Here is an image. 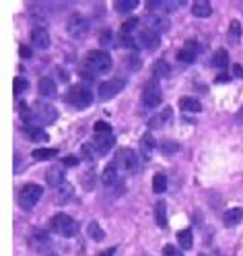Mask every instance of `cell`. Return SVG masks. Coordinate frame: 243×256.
Returning a JSON list of instances; mask_svg holds the SVG:
<instances>
[{
    "mask_svg": "<svg viewBox=\"0 0 243 256\" xmlns=\"http://www.w3.org/2000/svg\"><path fill=\"white\" fill-rule=\"evenodd\" d=\"M111 56L105 50H95V52H89L87 54V60L85 66L89 71H93L95 75H105L111 71Z\"/></svg>",
    "mask_w": 243,
    "mask_h": 256,
    "instance_id": "obj_1",
    "label": "cell"
},
{
    "mask_svg": "<svg viewBox=\"0 0 243 256\" xmlns=\"http://www.w3.org/2000/svg\"><path fill=\"white\" fill-rule=\"evenodd\" d=\"M66 99H68V103H70L72 108L85 110V108H89L91 103H93V91H91L89 87H85V85H76V87H70Z\"/></svg>",
    "mask_w": 243,
    "mask_h": 256,
    "instance_id": "obj_2",
    "label": "cell"
},
{
    "mask_svg": "<svg viewBox=\"0 0 243 256\" xmlns=\"http://www.w3.org/2000/svg\"><path fill=\"white\" fill-rule=\"evenodd\" d=\"M52 229L56 234H60L62 238H72L78 229V223L66 213H58L52 217Z\"/></svg>",
    "mask_w": 243,
    "mask_h": 256,
    "instance_id": "obj_3",
    "label": "cell"
},
{
    "mask_svg": "<svg viewBox=\"0 0 243 256\" xmlns=\"http://www.w3.org/2000/svg\"><path fill=\"white\" fill-rule=\"evenodd\" d=\"M43 196V188L37 184H25L19 192V203L23 209H33Z\"/></svg>",
    "mask_w": 243,
    "mask_h": 256,
    "instance_id": "obj_4",
    "label": "cell"
},
{
    "mask_svg": "<svg viewBox=\"0 0 243 256\" xmlns=\"http://www.w3.org/2000/svg\"><path fill=\"white\" fill-rule=\"evenodd\" d=\"M66 29H68V36H70L72 40H83L89 33V21L80 15H74V17H70V21H68Z\"/></svg>",
    "mask_w": 243,
    "mask_h": 256,
    "instance_id": "obj_5",
    "label": "cell"
},
{
    "mask_svg": "<svg viewBox=\"0 0 243 256\" xmlns=\"http://www.w3.org/2000/svg\"><path fill=\"white\" fill-rule=\"evenodd\" d=\"M118 164L122 166V170H126L128 173H136V171H138V164H140V159H138V155H136L134 149H120V153H118Z\"/></svg>",
    "mask_w": 243,
    "mask_h": 256,
    "instance_id": "obj_6",
    "label": "cell"
},
{
    "mask_svg": "<svg viewBox=\"0 0 243 256\" xmlns=\"http://www.w3.org/2000/svg\"><path fill=\"white\" fill-rule=\"evenodd\" d=\"M124 87H126L124 79H111V81H105V83L99 85V97H101V99H111V97L118 95V93H120Z\"/></svg>",
    "mask_w": 243,
    "mask_h": 256,
    "instance_id": "obj_7",
    "label": "cell"
},
{
    "mask_svg": "<svg viewBox=\"0 0 243 256\" xmlns=\"http://www.w3.org/2000/svg\"><path fill=\"white\" fill-rule=\"evenodd\" d=\"M159 43H161V38L155 29H142L140 33H138V45H142V48L155 50Z\"/></svg>",
    "mask_w": 243,
    "mask_h": 256,
    "instance_id": "obj_8",
    "label": "cell"
},
{
    "mask_svg": "<svg viewBox=\"0 0 243 256\" xmlns=\"http://www.w3.org/2000/svg\"><path fill=\"white\" fill-rule=\"evenodd\" d=\"M142 101L146 108H157L161 103V89L155 83H148L142 91Z\"/></svg>",
    "mask_w": 243,
    "mask_h": 256,
    "instance_id": "obj_9",
    "label": "cell"
},
{
    "mask_svg": "<svg viewBox=\"0 0 243 256\" xmlns=\"http://www.w3.org/2000/svg\"><path fill=\"white\" fill-rule=\"evenodd\" d=\"M35 118L39 120V124H54L56 118H58V114H56V110L50 106V103H37Z\"/></svg>",
    "mask_w": 243,
    "mask_h": 256,
    "instance_id": "obj_10",
    "label": "cell"
},
{
    "mask_svg": "<svg viewBox=\"0 0 243 256\" xmlns=\"http://www.w3.org/2000/svg\"><path fill=\"white\" fill-rule=\"evenodd\" d=\"M31 43L35 45V48H39V50H45L50 45V33L45 31L43 27H35L31 31Z\"/></svg>",
    "mask_w": 243,
    "mask_h": 256,
    "instance_id": "obj_11",
    "label": "cell"
},
{
    "mask_svg": "<svg viewBox=\"0 0 243 256\" xmlns=\"http://www.w3.org/2000/svg\"><path fill=\"white\" fill-rule=\"evenodd\" d=\"M115 145V136L109 132V134H97L95 136V151L99 155H105L107 151Z\"/></svg>",
    "mask_w": 243,
    "mask_h": 256,
    "instance_id": "obj_12",
    "label": "cell"
},
{
    "mask_svg": "<svg viewBox=\"0 0 243 256\" xmlns=\"http://www.w3.org/2000/svg\"><path fill=\"white\" fill-rule=\"evenodd\" d=\"M198 56V43L196 42H186V45L177 52V60L181 62H194Z\"/></svg>",
    "mask_w": 243,
    "mask_h": 256,
    "instance_id": "obj_13",
    "label": "cell"
},
{
    "mask_svg": "<svg viewBox=\"0 0 243 256\" xmlns=\"http://www.w3.org/2000/svg\"><path fill=\"white\" fill-rule=\"evenodd\" d=\"M45 182L50 186H56V188H60L64 184V170L62 166H56V168H50L48 173H45Z\"/></svg>",
    "mask_w": 243,
    "mask_h": 256,
    "instance_id": "obj_14",
    "label": "cell"
},
{
    "mask_svg": "<svg viewBox=\"0 0 243 256\" xmlns=\"http://www.w3.org/2000/svg\"><path fill=\"white\" fill-rule=\"evenodd\" d=\"M39 93H41V97H45V99H52V97L58 95V87H56V83L50 77L39 79Z\"/></svg>",
    "mask_w": 243,
    "mask_h": 256,
    "instance_id": "obj_15",
    "label": "cell"
},
{
    "mask_svg": "<svg viewBox=\"0 0 243 256\" xmlns=\"http://www.w3.org/2000/svg\"><path fill=\"white\" fill-rule=\"evenodd\" d=\"M241 221H243V209H239V207L229 209V211L225 213V217H223L225 227H235V225L241 223Z\"/></svg>",
    "mask_w": 243,
    "mask_h": 256,
    "instance_id": "obj_16",
    "label": "cell"
},
{
    "mask_svg": "<svg viewBox=\"0 0 243 256\" xmlns=\"http://www.w3.org/2000/svg\"><path fill=\"white\" fill-rule=\"evenodd\" d=\"M192 15H194V17H200V19L210 17V15H212L210 2H206V0H198V2H194V4H192Z\"/></svg>",
    "mask_w": 243,
    "mask_h": 256,
    "instance_id": "obj_17",
    "label": "cell"
},
{
    "mask_svg": "<svg viewBox=\"0 0 243 256\" xmlns=\"http://www.w3.org/2000/svg\"><path fill=\"white\" fill-rule=\"evenodd\" d=\"M72 194H74V188L68 182H64L60 188H58V192H56V201H58V205H66L68 201L72 199Z\"/></svg>",
    "mask_w": 243,
    "mask_h": 256,
    "instance_id": "obj_18",
    "label": "cell"
},
{
    "mask_svg": "<svg viewBox=\"0 0 243 256\" xmlns=\"http://www.w3.org/2000/svg\"><path fill=\"white\" fill-rule=\"evenodd\" d=\"M27 136H29V141H33V143H45L48 141V132L43 130V128H39V126H27Z\"/></svg>",
    "mask_w": 243,
    "mask_h": 256,
    "instance_id": "obj_19",
    "label": "cell"
},
{
    "mask_svg": "<svg viewBox=\"0 0 243 256\" xmlns=\"http://www.w3.org/2000/svg\"><path fill=\"white\" fill-rule=\"evenodd\" d=\"M157 147H159V143H157L150 134H144V136L140 138V151H142V155H144L146 159H148L150 155H153V151H155Z\"/></svg>",
    "mask_w": 243,
    "mask_h": 256,
    "instance_id": "obj_20",
    "label": "cell"
},
{
    "mask_svg": "<svg viewBox=\"0 0 243 256\" xmlns=\"http://www.w3.org/2000/svg\"><path fill=\"white\" fill-rule=\"evenodd\" d=\"M101 182L103 186H113L115 182H118V170H115V164H109L105 170H103V176H101Z\"/></svg>",
    "mask_w": 243,
    "mask_h": 256,
    "instance_id": "obj_21",
    "label": "cell"
},
{
    "mask_svg": "<svg viewBox=\"0 0 243 256\" xmlns=\"http://www.w3.org/2000/svg\"><path fill=\"white\" fill-rule=\"evenodd\" d=\"M179 108L183 110V112H202V103L196 99V97H181L179 99Z\"/></svg>",
    "mask_w": 243,
    "mask_h": 256,
    "instance_id": "obj_22",
    "label": "cell"
},
{
    "mask_svg": "<svg viewBox=\"0 0 243 256\" xmlns=\"http://www.w3.org/2000/svg\"><path fill=\"white\" fill-rule=\"evenodd\" d=\"M155 221L159 227H167V205L165 203L155 205Z\"/></svg>",
    "mask_w": 243,
    "mask_h": 256,
    "instance_id": "obj_23",
    "label": "cell"
},
{
    "mask_svg": "<svg viewBox=\"0 0 243 256\" xmlns=\"http://www.w3.org/2000/svg\"><path fill=\"white\" fill-rule=\"evenodd\" d=\"M87 234L91 240H95V242H101L103 238H105V231H103V227L97 223V221H91V223L87 225Z\"/></svg>",
    "mask_w": 243,
    "mask_h": 256,
    "instance_id": "obj_24",
    "label": "cell"
},
{
    "mask_svg": "<svg viewBox=\"0 0 243 256\" xmlns=\"http://www.w3.org/2000/svg\"><path fill=\"white\" fill-rule=\"evenodd\" d=\"M177 242H179V246L183 250H190L194 246V236H192V231L190 229H181L177 231Z\"/></svg>",
    "mask_w": 243,
    "mask_h": 256,
    "instance_id": "obj_25",
    "label": "cell"
},
{
    "mask_svg": "<svg viewBox=\"0 0 243 256\" xmlns=\"http://www.w3.org/2000/svg\"><path fill=\"white\" fill-rule=\"evenodd\" d=\"M239 40H241V23L239 21H231V25H229V43L237 45Z\"/></svg>",
    "mask_w": 243,
    "mask_h": 256,
    "instance_id": "obj_26",
    "label": "cell"
},
{
    "mask_svg": "<svg viewBox=\"0 0 243 256\" xmlns=\"http://www.w3.org/2000/svg\"><path fill=\"white\" fill-rule=\"evenodd\" d=\"M31 155L37 161H48V159H54L58 155V149H35Z\"/></svg>",
    "mask_w": 243,
    "mask_h": 256,
    "instance_id": "obj_27",
    "label": "cell"
},
{
    "mask_svg": "<svg viewBox=\"0 0 243 256\" xmlns=\"http://www.w3.org/2000/svg\"><path fill=\"white\" fill-rule=\"evenodd\" d=\"M227 64H229V54L225 50H216L212 54V66L214 68H227Z\"/></svg>",
    "mask_w": 243,
    "mask_h": 256,
    "instance_id": "obj_28",
    "label": "cell"
},
{
    "mask_svg": "<svg viewBox=\"0 0 243 256\" xmlns=\"http://www.w3.org/2000/svg\"><path fill=\"white\" fill-rule=\"evenodd\" d=\"M115 4V10L118 13H130V10H134L138 4V0H118V2H113Z\"/></svg>",
    "mask_w": 243,
    "mask_h": 256,
    "instance_id": "obj_29",
    "label": "cell"
},
{
    "mask_svg": "<svg viewBox=\"0 0 243 256\" xmlns=\"http://www.w3.org/2000/svg\"><path fill=\"white\" fill-rule=\"evenodd\" d=\"M159 149H161V153H163V155H175L179 151V145L175 141H161Z\"/></svg>",
    "mask_w": 243,
    "mask_h": 256,
    "instance_id": "obj_30",
    "label": "cell"
},
{
    "mask_svg": "<svg viewBox=\"0 0 243 256\" xmlns=\"http://www.w3.org/2000/svg\"><path fill=\"white\" fill-rule=\"evenodd\" d=\"M153 190L157 194L167 190V178H165V173H155V178H153Z\"/></svg>",
    "mask_w": 243,
    "mask_h": 256,
    "instance_id": "obj_31",
    "label": "cell"
},
{
    "mask_svg": "<svg viewBox=\"0 0 243 256\" xmlns=\"http://www.w3.org/2000/svg\"><path fill=\"white\" fill-rule=\"evenodd\" d=\"M27 87H29L27 79H23V77H15V81H13V91H15V95H21V93L25 91Z\"/></svg>",
    "mask_w": 243,
    "mask_h": 256,
    "instance_id": "obj_32",
    "label": "cell"
},
{
    "mask_svg": "<svg viewBox=\"0 0 243 256\" xmlns=\"http://www.w3.org/2000/svg\"><path fill=\"white\" fill-rule=\"evenodd\" d=\"M155 75H157V77H167V75H169V64H167L165 60H159V62L155 64Z\"/></svg>",
    "mask_w": 243,
    "mask_h": 256,
    "instance_id": "obj_33",
    "label": "cell"
},
{
    "mask_svg": "<svg viewBox=\"0 0 243 256\" xmlns=\"http://www.w3.org/2000/svg\"><path fill=\"white\" fill-rule=\"evenodd\" d=\"M138 21H140V19H136V17L128 19V21H126V23H124V25H122V31L126 33V36H128V33H130L132 29H136V27H138Z\"/></svg>",
    "mask_w": 243,
    "mask_h": 256,
    "instance_id": "obj_34",
    "label": "cell"
},
{
    "mask_svg": "<svg viewBox=\"0 0 243 256\" xmlns=\"http://www.w3.org/2000/svg\"><path fill=\"white\" fill-rule=\"evenodd\" d=\"M171 116V110H165L163 116H155L153 120H150V128H157V126H163V118H169Z\"/></svg>",
    "mask_w": 243,
    "mask_h": 256,
    "instance_id": "obj_35",
    "label": "cell"
},
{
    "mask_svg": "<svg viewBox=\"0 0 243 256\" xmlns=\"http://www.w3.org/2000/svg\"><path fill=\"white\" fill-rule=\"evenodd\" d=\"M95 132L97 134H109L111 132V126L107 122H97L95 124Z\"/></svg>",
    "mask_w": 243,
    "mask_h": 256,
    "instance_id": "obj_36",
    "label": "cell"
},
{
    "mask_svg": "<svg viewBox=\"0 0 243 256\" xmlns=\"http://www.w3.org/2000/svg\"><path fill=\"white\" fill-rule=\"evenodd\" d=\"M163 254L165 256H183L175 246H173V244H167V246H163Z\"/></svg>",
    "mask_w": 243,
    "mask_h": 256,
    "instance_id": "obj_37",
    "label": "cell"
},
{
    "mask_svg": "<svg viewBox=\"0 0 243 256\" xmlns=\"http://www.w3.org/2000/svg\"><path fill=\"white\" fill-rule=\"evenodd\" d=\"M60 164L64 166V168H72V166H76L78 164V157H64Z\"/></svg>",
    "mask_w": 243,
    "mask_h": 256,
    "instance_id": "obj_38",
    "label": "cell"
},
{
    "mask_svg": "<svg viewBox=\"0 0 243 256\" xmlns=\"http://www.w3.org/2000/svg\"><path fill=\"white\" fill-rule=\"evenodd\" d=\"M99 42H101V45H107V43L111 42V31H107V29L101 31V40H99Z\"/></svg>",
    "mask_w": 243,
    "mask_h": 256,
    "instance_id": "obj_39",
    "label": "cell"
},
{
    "mask_svg": "<svg viewBox=\"0 0 243 256\" xmlns=\"http://www.w3.org/2000/svg\"><path fill=\"white\" fill-rule=\"evenodd\" d=\"M91 149H93V145H83V153H85V159L87 161H93V155H91Z\"/></svg>",
    "mask_w": 243,
    "mask_h": 256,
    "instance_id": "obj_40",
    "label": "cell"
},
{
    "mask_svg": "<svg viewBox=\"0 0 243 256\" xmlns=\"http://www.w3.org/2000/svg\"><path fill=\"white\" fill-rule=\"evenodd\" d=\"M233 77L243 79V66L241 64H233Z\"/></svg>",
    "mask_w": 243,
    "mask_h": 256,
    "instance_id": "obj_41",
    "label": "cell"
},
{
    "mask_svg": "<svg viewBox=\"0 0 243 256\" xmlns=\"http://www.w3.org/2000/svg\"><path fill=\"white\" fill-rule=\"evenodd\" d=\"M19 52H21V58H31V50L25 48V45H19Z\"/></svg>",
    "mask_w": 243,
    "mask_h": 256,
    "instance_id": "obj_42",
    "label": "cell"
},
{
    "mask_svg": "<svg viewBox=\"0 0 243 256\" xmlns=\"http://www.w3.org/2000/svg\"><path fill=\"white\" fill-rule=\"evenodd\" d=\"M115 250H118V248L113 246V248H109V250H103V252H101V254H97V256H113V254H115Z\"/></svg>",
    "mask_w": 243,
    "mask_h": 256,
    "instance_id": "obj_43",
    "label": "cell"
},
{
    "mask_svg": "<svg viewBox=\"0 0 243 256\" xmlns=\"http://www.w3.org/2000/svg\"><path fill=\"white\" fill-rule=\"evenodd\" d=\"M202 256H206V254H202Z\"/></svg>",
    "mask_w": 243,
    "mask_h": 256,
    "instance_id": "obj_44",
    "label": "cell"
}]
</instances>
